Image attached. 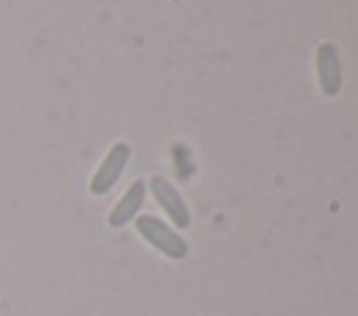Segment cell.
Here are the masks:
<instances>
[{
	"instance_id": "6da1fadb",
	"label": "cell",
	"mask_w": 358,
	"mask_h": 316,
	"mask_svg": "<svg viewBox=\"0 0 358 316\" xmlns=\"http://www.w3.org/2000/svg\"><path fill=\"white\" fill-rule=\"evenodd\" d=\"M137 232L143 235V240H148L157 252H162L171 260H185L187 257V240L171 229L165 221H159L157 215H137Z\"/></svg>"
},
{
	"instance_id": "7a4b0ae2",
	"label": "cell",
	"mask_w": 358,
	"mask_h": 316,
	"mask_svg": "<svg viewBox=\"0 0 358 316\" xmlns=\"http://www.w3.org/2000/svg\"><path fill=\"white\" fill-rule=\"evenodd\" d=\"M129 157H131L129 143H115V145L106 151V157L101 159L98 171L92 173V179H90V193H92V196L109 193V190L115 187V182L120 179L123 168L129 165Z\"/></svg>"
},
{
	"instance_id": "3957f363",
	"label": "cell",
	"mask_w": 358,
	"mask_h": 316,
	"mask_svg": "<svg viewBox=\"0 0 358 316\" xmlns=\"http://www.w3.org/2000/svg\"><path fill=\"white\" fill-rule=\"evenodd\" d=\"M316 76H319L322 95L336 98L341 89V62H338V50L333 42H322L316 48Z\"/></svg>"
},
{
	"instance_id": "277c9868",
	"label": "cell",
	"mask_w": 358,
	"mask_h": 316,
	"mask_svg": "<svg viewBox=\"0 0 358 316\" xmlns=\"http://www.w3.org/2000/svg\"><path fill=\"white\" fill-rule=\"evenodd\" d=\"M148 187H151V193H154V199H157V204L168 213V218L179 227V229H185V227H190V210H187V204H185V199L179 196V190L165 179V176H154L151 182H148Z\"/></svg>"
},
{
	"instance_id": "5b68a950",
	"label": "cell",
	"mask_w": 358,
	"mask_h": 316,
	"mask_svg": "<svg viewBox=\"0 0 358 316\" xmlns=\"http://www.w3.org/2000/svg\"><path fill=\"white\" fill-rule=\"evenodd\" d=\"M143 199H145V182H131V187L123 193V199L112 207V213H109V227H115V229H120L123 224H129L137 213H140V207H143Z\"/></svg>"
}]
</instances>
